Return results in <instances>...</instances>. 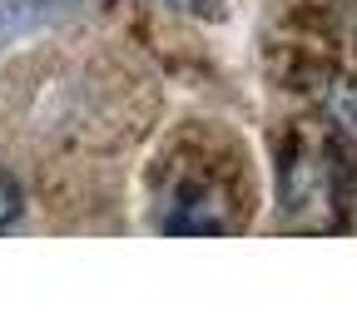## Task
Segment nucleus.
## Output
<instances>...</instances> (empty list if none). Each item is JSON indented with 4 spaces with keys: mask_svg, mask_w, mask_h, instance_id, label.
Instances as JSON below:
<instances>
[{
    "mask_svg": "<svg viewBox=\"0 0 357 327\" xmlns=\"http://www.w3.org/2000/svg\"><path fill=\"white\" fill-rule=\"evenodd\" d=\"M159 228L164 233H229V208L213 189L204 183H184V189H174L159 208Z\"/></svg>",
    "mask_w": 357,
    "mask_h": 327,
    "instance_id": "obj_1",
    "label": "nucleus"
},
{
    "mask_svg": "<svg viewBox=\"0 0 357 327\" xmlns=\"http://www.w3.org/2000/svg\"><path fill=\"white\" fill-rule=\"evenodd\" d=\"M20 213H25V194H20V183H15L6 169H0V233L15 228Z\"/></svg>",
    "mask_w": 357,
    "mask_h": 327,
    "instance_id": "obj_3",
    "label": "nucleus"
},
{
    "mask_svg": "<svg viewBox=\"0 0 357 327\" xmlns=\"http://www.w3.org/2000/svg\"><path fill=\"white\" fill-rule=\"evenodd\" d=\"M154 6H169V10H178V15H208V20H218L223 15V0H154Z\"/></svg>",
    "mask_w": 357,
    "mask_h": 327,
    "instance_id": "obj_4",
    "label": "nucleus"
},
{
    "mask_svg": "<svg viewBox=\"0 0 357 327\" xmlns=\"http://www.w3.org/2000/svg\"><path fill=\"white\" fill-rule=\"evenodd\" d=\"M323 109H328V119L357 144V75H352V70H342V75H333V79L323 84Z\"/></svg>",
    "mask_w": 357,
    "mask_h": 327,
    "instance_id": "obj_2",
    "label": "nucleus"
}]
</instances>
